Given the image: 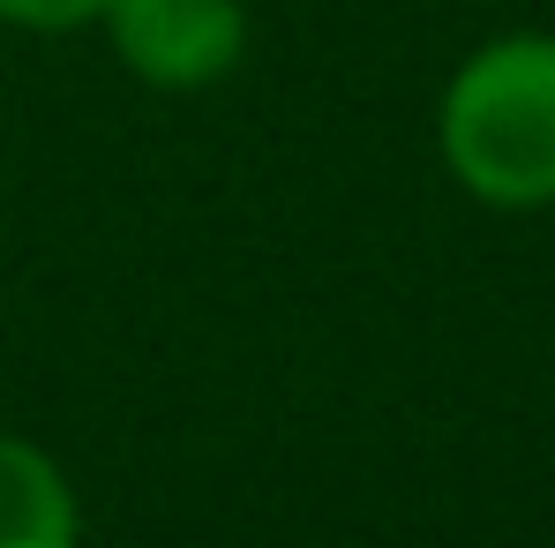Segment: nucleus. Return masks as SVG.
<instances>
[{
  "label": "nucleus",
  "mask_w": 555,
  "mask_h": 548,
  "mask_svg": "<svg viewBox=\"0 0 555 548\" xmlns=\"http://www.w3.org/2000/svg\"><path fill=\"white\" fill-rule=\"evenodd\" d=\"M105 38L128 76L151 91H203L241 68L248 8L241 0H105Z\"/></svg>",
  "instance_id": "obj_2"
},
{
  "label": "nucleus",
  "mask_w": 555,
  "mask_h": 548,
  "mask_svg": "<svg viewBox=\"0 0 555 548\" xmlns=\"http://www.w3.org/2000/svg\"><path fill=\"white\" fill-rule=\"evenodd\" d=\"M443 166L465 195L495 211H548L555 203V38L511 30L465 53L443 113H436Z\"/></svg>",
  "instance_id": "obj_1"
},
{
  "label": "nucleus",
  "mask_w": 555,
  "mask_h": 548,
  "mask_svg": "<svg viewBox=\"0 0 555 548\" xmlns=\"http://www.w3.org/2000/svg\"><path fill=\"white\" fill-rule=\"evenodd\" d=\"M0 548H76V488L23 436H0Z\"/></svg>",
  "instance_id": "obj_3"
},
{
  "label": "nucleus",
  "mask_w": 555,
  "mask_h": 548,
  "mask_svg": "<svg viewBox=\"0 0 555 548\" xmlns=\"http://www.w3.org/2000/svg\"><path fill=\"white\" fill-rule=\"evenodd\" d=\"M105 15V0H0V23L15 30H83Z\"/></svg>",
  "instance_id": "obj_4"
}]
</instances>
